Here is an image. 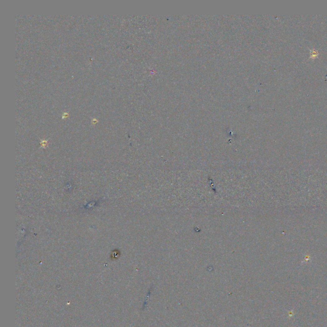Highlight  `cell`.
Segmentation results:
<instances>
[{
  "label": "cell",
  "mask_w": 327,
  "mask_h": 327,
  "mask_svg": "<svg viewBox=\"0 0 327 327\" xmlns=\"http://www.w3.org/2000/svg\"><path fill=\"white\" fill-rule=\"evenodd\" d=\"M318 56V51H314V50H313L311 51L310 52V57L312 58H314L316 57H317Z\"/></svg>",
  "instance_id": "6da1fadb"
}]
</instances>
